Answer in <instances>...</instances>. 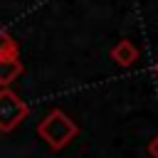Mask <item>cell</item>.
<instances>
[{"instance_id": "cell-7", "label": "cell", "mask_w": 158, "mask_h": 158, "mask_svg": "<svg viewBox=\"0 0 158 158\" xmlns=\"http://www.w3.org/2000/svg\"><path fill=\"white\" fill-rule=\"evenodd\" d=\"M156 72H158V64H156Z\"/></svg>"}, {"instance_id": "cell-5", "label": "cell", "mask_w": 158, "mask_h": 158, "mask_svg": "<svg viewBox=\"0 0 158 158\" xmlns=\"http://www.w3.org/2000/svg\"><path fill=\"white\" fill-rule=\"evenodd\" d=\"M15 57H20V49H17V44L12 42L10 32H2V49H0V59H15Z\"/></svg>"}, {"instance_id": "cell-3", "label": "cell", "mask_w": 158, "mask_h": 158, "mask_svg": "<svg viewBox=\"0 0 158 158\" xmlns=\"http://www.w3.org/2000/svg\"><path fill=\"white\" fill-rule=\"evenodd\" d=\"M111 59H114L118 67H131V64L138 59V47H136L131 40H121L118 44L111 47Z\"/></svg>"}, {"instance_id": "cell-4", "label": "cell", "mask_w": 158, "mask_h": 158, "mask_svg": "<svg viewBox=\"0 0 158 158\" xmlns=\"http://www.w3.org/2000/svg\"><path fill=\"white\" fill-rule=\"evenodd\" d=\"M22 74V62H20V57H15V59H0V84L2 86H7L15 77H20Z\"/></svg>"}, {"instance_id": "cell-2", "label": "cell", "mask_w": 158, "mask_h": 158, "mask_svg": "<svg viewBox=\"0 0 158 158\" xmlns=\"http://www.w3.org/2000/svg\"><path fill=\"white\" fill-rule=\"evenodd\" d=\"M27 114H30L27 101H22L15 91L2 86V91H0V131L2 133L12 131L20 121L27 118Z\"/></svg>"}, {"instance_id": "cell-6", "label": "cell", "mask_w": 158, "mask_h": 158, "mask_svg": "<svg viewBox=\"0 0 158 158\" xmlns=\"http://www.w3.org/2000/svg\"><path fill=\"white\" fill-rule=\"evenodd\" d=\"M148 153H151L153 158H158V136H156V138L148 143Z\"/></svg>"}, {"instance_id": "cell-1", "label": "cell", "mask_w": 158, "mask_h": 158, "mask_svg": "<svg viewBox=\"0 0 158 158\" xmlns=\"http://www.w3.org/2000/svg\"><path fill=\"white\" fill-rule=\"evenodd\" d=\"M37 133H40L42 141H47V146H49L52 151H59V148H64V146L79 133V128H77V123H74L64 111L52 109V111L40 121Z\"/></svg>"}]
</instances>
